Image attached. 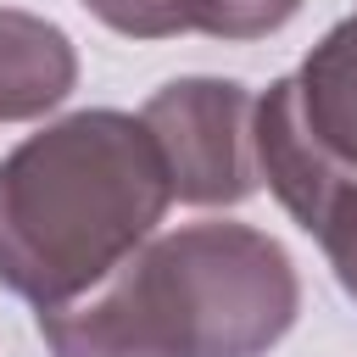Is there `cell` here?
I'll use <instances>...</instances> for the list:
<instances>
[{
	"mask_svg": "<svg viewBox=\"0 0 357 357\" xmlns=\"http://www.w3.org/2000/svg\"><path fill=\"white\" fill-rule=\"evenodd\" d=\"M167 206V167L134 112H67L0 156V284L61 307L123 268Z\"/></svg>",
	"mask_w": 357,
	"mask_h": 357,
	"instance_id": "obj_1",
	"label": "cell"
},
{
	"mask_svg": "<svg viewBox=\"0 0 357 357\" xmlns=\"http://www.w3.org/2000/svg\"><path fill=\"white\" fill-rule=\"evenodd\" d=\"M184 307L195 357H268L296 312L301 279L290 251L251 223H184L151 240Z\"/></svg>",
	"mask_w": 357,
	"mask_h": 357,
	"instance_id": "obj_2",
	"label": "cell"
},
{
	"mask_svg": "<svg viewBox=\"0 0 357 357\" xmlns=\"http://www.w3.org/2000/svg\"><path fill=\"white\" fill-rule=\"evenodd\" d=\"M257 95L234 78H173L145 106L139 123L156 139L167 190L184 206H240L257 195V145H251Z\"/></svg>",
	"mask_w": 357,
	"mask_h": 357,
	"instance_id": "obj_3",
	"label": "cell"
},
{
	"mask_svg": "<svg viewBox=\"0 0 357 357\" xmlns=\"http://www.w3.org/2000/svg\"><path fill=\"white\" fill-rule=\"evenodd\" d=\"M151 240L95 290L39 312V340L50 357H195L184 307Z\"/></svg>",
	"mask_w": 357,
	"mask_h": 357,
	"instance_id": "obj_4",
	"label": "cell"
},
{
	"mask_svg": "<svg viewBox=\"0 0 357 357\" xmlns=\"http://www.w3.org/2000/svg\"><path fill=\"white\" fill-rule=\"evenodd\" d=\"M78 84V50L73 39L39 17L0 6V123H33L56 112Z\"/></svg>",
	"mask_w": 357,
	"mask_h": 357,
	"instance_id": "obj_5",
	"label": "cell"
},
{
	"mask_svg": "<svg viewBox=\"0 0 357 357\" xmlns=\"http://www.w3.org/2000/svg\"><path fill=\"white\" fill-rule=\"evenodd\" d=\"M296 78V100L307 117V134L318 139V151L357 178V11L346 22H335L301 61Z\"/></svg>",
	"mask_w": 357,
	"mask_h": 357,
	"instance_id": "obj_6",
	"label": "cell"
},
{
	"mask_svg": "<svg viewBox=\"0 0 357 357\" xmlns=\"http://www.w3.org/2000/svg\"><path fill=\"white\" fill-rule=\"evenodd\" d=\"M296 11H301V0H173L178 33L190 28V33H206V39H223V45L268 39Z\"/></svg>",
	"mask_w": 357,
	"mask_h": 357,
	"instance_id": "obj_7",
	"label": "cell"
},
{
	"mask_svg": "<svg viewBox=\"0 0 357 357\" xmlns=\"http://www.w3.org/2000/svg\"><path fill=\"white\" fill-rule=\"evenodd\" d=\"M307 234L324 245L340 290L357 301V178H340V184H335V195L324 201V212H318V223H312Z\"/></svg>",
	"mask_w": 357,
	"mask_h": 357,
	"instance_id": "obj_8",
	"label": "cell"
},
{
	"mask_svg": "<svg viewBox=\"0 0 357 357\" xmlns=\"http://www.w3.org/2000/svg\"><path fill=\"white\" fill-rule=\"evenodd\" d=\"M84 6L123 39H167V33H178L173 0H84Z\"/></svg>",
	"mask_w": 357,
	"mask_h": 357,
	"instance_id": "obj_9",
	"label": "cell"
}]
</instances>
